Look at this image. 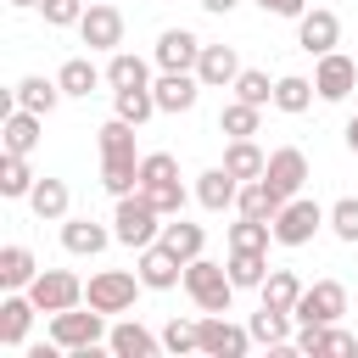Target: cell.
Instances as JSON below:
<instances>
[{
	"mask_svg": "<svg viewBox=\"0 0 358 358\" xmlns=\"http://www.w3.org/2000/svg\"><path fill=\"white\" fill-rule=\"evenodd\" d=\"M101 185L112 196L140 190V151H134V123H123L112 112V123H101Z\"/></svg>",
	"mask_w": 358,
	"mask_h": 358,
	"instance_id": "6da1fadb",
	"label": "cell"
},
{
	"mask_svg": "<svg viewBox=\"0 0 358 358\" xmlns=\"http://www.w3.org/2000/svg\"><path fill=\"white\" fill-rule=\"evenodd\" d=\"M112 235L123 241V246H151L157 235H162V213H157V201L145 196V190H129V196H117V213H112Z\"/></svg>",
	"mask_w": 358,
	"mask_h": 358,
	"instance_id": "7a4b0ae2",
	"label": "cell"
},
{
	"mask_svg": "<svg viewBox=\"0 0 358 358\" xmlns=\"http://www.w3.org/2000/svg\"><path fill=\"white\" fill-rule=\"evenodd\" d=\"M185 291H190V302L201 313H229V302H235V280L213 257H190L185 263Z\"/></svg>",
	"mask_w": 358,
	"mask_h": 358,
	"instance_id": "3957f363",
	"label": "cell"
},
{
	"mask_svg": "<svg viewBox=\"0 0 358 358\" xmlns=\"http://www.w3.org/2000/svg\"><path fill=\"white\" fill-rule=\"evenodd\" d=\"M50 336L62 341V352H95L101 341H106V313L101 308H62V313H50Z\"/></svg>",
	"mask_w": 358,
	"mask_h": 358,
	"instance_id": "277c9868",
	"label": "cell"
},
{
	"mask_svg": "<svg viewBox=\"0 0 358 358\" xmlns=\"http://www.w3.org/2000/svg\"><path fill=\"white\" fill-rule=\"evenodd\" d=\"M330 224V213L319 207V201H308V196H291L280 213H274V241L280 246H308L319 229Z\"/></svg>",
	"mask_w": 358,
	"mask_h": 358,
	"instance_id": "5b68a950",
	"label": "cell"
},
{
	"mask_svg": "<svg viewBox=\"0 0 358 358\" xmlns=\"http://www.w3.org/2000/svg\"><path fill=\"white\" fill-rule=\"evenodd\" d=\"M140 291H145V280H140V274L101 268V274H90V285H84V302H90V308H101V313H129Z\"/></svg>",
	"mask_w": 358,
	"mask_h": 358,
	"instance_id": "8992f818",
	"label": "cell"
},
{
	"mask_svg": "<svg viewBox=\"0 0 358 358\" xmlns=\"http://www.w3.org/2000/svg\"><path fill=\"white\" fill-rule=\"evenodd\" d=\"M28 296H34L39 313H62V308H78L84 302V280L73 268H39L34 285H28Z\"/></svg>",
	"mask_w": 358,
	"mask_h": 358,
	"instance_id": "52a82bcc",
	"label": "cell"
},
{
	"mask_svg": "<svg viewBox=\"0 0 358 358\" xmlns=\"http://www.w3.org/2000/svg\"><path fill=\"white\" fill-rule=\"evenodd\" d=\"M291 313H296V324H336L347 313V285L341 280H313Z\"/></svg>",
	"mask_w": 358,
	"mask_h": 358,
	"instance_id": "ba28073f",
	"label": "cell"
},
{
	"mask_svg": "<svg viewBox=\"0 0 358 358\" xmlns=\"http://www.w3.org/2000/svg\"><path fill=\"white\" fill-rule=\"evenodd\" d=\"M196 330H201V352L207 358H241L252 347V324H229L224 313H201Z\"/></svg>",
	"mask_w": 358,
	"mask_h": 358,
	"instance_id": "9c48e42d",
	"label": "cell"
},
{
	"mask_svg": "<svg viewBox=\"0 0 358 358\" xmlns=\"http://www.w3.org/2000/svg\"><path fill=\"white\" fill-rule=\"evenodd\" d=\"M78 39H84L90 50H117V45H123V11L106 6V0H90L84 17H78Z\"/></svg>",
	"mask_w": 358,
	"mask_h": 358,
	"instance_id": "30bf717a",
	"label": "cell"
},
{
	"mask_svg": "<svg viewBox=\"0 0 358 358\" xmlns=\"http://www.w3.org/2000/svg\"><path fill=\"white\" fill-rule=\"evenodd\" d=\"M313 90H319V101H347V95L358 90V56L324 50L319 67H313Z\"/></svg>",
	"mask_w": 358,
	"mask_h": 358,
	"instance_id": "8fae6325",
	"label": "cell"
},
{
	"mask_svg": "<svg viewBox=\"0 0 358 358\" xmlns=\"http://www.w3.org/2000/svg\"><path fill=\"white\" fill-rule=\"evenodd\" d=\"M263 179L280 190V201L302 196V185H308V157H302V145H280V151H268V168H263Z\"/></svg>",
	"mask_w": 358,
	"mask_h": 358,
	"instance_id": "7c38bea8",
	"label": "cell"
},
{
	"mask_svg": "<svg viewBox=\"0 0 358 358\" xmlns=\"http://www.w3.org/2000/svg\"><path fill=\"white\" fill-rule=\"evenodd\" d=\"M134 274L145 280V291H173V285H185V257H173L162 241H151V246H140V268Z\"/></svg>",
	"mask_w": 358,
	"mask_h": 358,
	"instance_id": "4fadbf2b",
	"label": "cell"
},
{
	"mask_svg": "<svg viewBox=\"0 0 358 358\" xmlns=\"http://www.w3.org/2000/svg\"><path fill=\"white\" fill-rule=\"evenodd\" d=\"M196 62H201V39H196L190 28H162V39H157V67H162V73H196Z\"/></svg>",
	"mask_w": 358,
	"mask_h": 358,
	"instance_id": "5bb4252c",
	"label": "cell"
},
{
	"mask_svg": "<svg viewBox=\"0 0 358 358\" xmlns=\"http://www.w3.org/2000/svg\"><path fill=\"white\" fill-rule=\"evenodd\" d=\"M336 39H341V22H336V11L313 6V11H302V17H296V45H302L308 56H324V50H336Z\"/></svg>",
	"mask_w": 358,
	"mask_h": 358,
	"instance_id": "9a60e30c",
	"label": "cell"
},
{
	"mask_svg": "<svg viewBox=\"0 0 358 358\" xmlns=\"http://www.w3.org/2000/svg\"><path fill=\"white\" fill-rule=\"evenodd\" d=\"M112 241H117V235H112L106 224H95V218H73V213L62 218V246H67L73 257H95V252H106Z\"/></svg>",
	"mask_w": 358,
	"mask_h": 358,
	"instance_id": "2e32d148",
	"label": "cell"
},
{
	"mask_svg": "<svg viewBox=\"0 0 358 358\" xmlns=\"http://www.w3.org/2000/svg\"><path fill=\"white\" fill-rule=\"evenodd\" d=\"M34 313H39V308H34L28 291H6V296H0V347H22Z\"/></svg>",
	"mask_w": 358,
	"mask_h": 358,
	"instance_id": "e0dca14e",
	"label": "cell"
},
{
	"mask_svg": "<svg viewBox=\"0 0 358 358\" xmlns=\"http://www.w3.org/2000/svg\"><path fill=\"white\" fill-rule=\"evenodd\" d=\"M201 90H207V84H201L196 73H162V78L151 84V95H157V112H190Z\"/></svg>",
	"mask_w": 358,
	"mask_h": 358,
	"instance_id": "ac0fdd59",
	"label": "cell"
},
{
	"mask_svg": "<svg viewBox=\"0 0 358 358\" xmlns=\"http://www.w3.org/2000/svg\"><path fill=\"white\" fill-rule=\"evenodd\" d=\"M235 196H241V179L218 162V168H207V173H196V201L207 207V213H224V207H235Z\"/></svg>",
	"mask_w": 358,
	"mask_h": 358,
	"instance_id": "d6986e66",
	"label": "cell"
},
{
	"mask_svg": "<svg viewBox=\"0 0 358 358\" xmlns=\"http://www.w3.org/2000/svg\"><path fill=\"white\" fill-rule=\"evenodd\" d=\"M157 347H162V336H151L140 319H123L106 330V352H117V358H151Z\"/></svg>",
	"mask_w": 358,
	"mask_h": 358,
	"instance_id": "ffe728a7",
	"label": "cell"
},
{
	"mask_svg": "<svg viewBox=\"0 0 358 358\" xmlns=\"http://www.w3.org/2000/svg\"><path fill=\"white\" fill-rule=\"evenodd\" d=\"M235 73H241V56H235V45H201L196 78H201L207 90H224V84H235Z\"/></svg>",
	"mask_w": 358,
	"mask_h": 358,
	"instance_id": "44dd1931",
	"label": "cell"
},
{
	"mask_svg": "<svg viewBox=\"0 0 358 358\" xmlns=\"http://www.w3.org/2000/svg\"><path fill=\"white\" fill-rule=\"evenodd\" d=\"M56 101H62V84H56V78H45V73L17 78V90H11V106H28V112H39V117H50V112H56Z\"/></svg>",
	"mask_w": 358,
	"mask_h": 358,
	"instance_id": "7402d4cb",
	"label": "cell"
},
{
	"mask_svg": "<svg viewBox=\"0 0 358 358\" xmlns=\"http://www.w3.org/2000/svg\"><path fill=\"white\" fill-rule=\"evenodd\" d=\"M39 129H45V117H39V112H28V106H11V112H6V123H0V134H6V151L28 157V151L39 145Z\"/></svg>",
	"mask_w": 358,
	"mask_h": 358,
	"instance_id": "603a6c76",
	"label": "cell"
},
{
	"mask_svg": "<svg viewBox=\"0 0 358 358\" xmlns=\"http://www.w3.org/2000/svg\"><path fill=\"white\" fill-rule=\"evenodd\" d=\"M28 207H34V218L62 224V218H67V207H73V196H67V185H62V179H39V185L28 190Z\"/></svg>",
	"mask_w": 358,
	"mask_h": 358,
	"instance_id": "cb8c5ba5",
	"label": "cell"
},
{
	"mask_svg": "<svg viewBox=\"0 0 358 358\" xmlns=\"http://www.w3.org/2000/svg\"><path fill=\"white\" fill-rule=\"evenodd\" d=\"M280 207H285V201H280V190H274L268 179H246L241 196H235V213H246V218H268V224H274Z\"/></svg>",
	"mask_w": 358,
	"mask_h": 358,
	"instance_id": "d4e9b609",
	"label": "cell"
},
{
	"mask_svg": "<svg viewBox=\"0 0 358 358\" xmlns=\"http://www.w3.org/2000/svg\"><path fill=\"white\" fill-rule=\"evenodd\" d=\"M34 274H39V263L28 246H0V291H28Z\"/></svg>",
	"mask_w": 358,
	"mask_h": 358,
	"instance_id": "484cf974",
	"label": "cell"
},
{
	"mask_svg": "<svg viewBox=\"0 0 358 358\" xmlns=\"http://www.w3.org/2000/svg\"><path fill=\"white\" fill-rule=\"evenodd\" d=\"M229 280H235V291H263V280H268V252H241V246H229Z\"/></svg>",
	"mask_w": 358,
	"mask_h": 358,
	"instance_id": "4316f807",
	"label": "cell"
},
{
	"mask_svg": "<svg viewBox=\"0 0 358 358\" xmlns=\"http://www.w3.org/2000/svg\"><path fill=\"white\" fill-rule=\"evenodd\" d=\"M291 319H296V313H285V308H268V302H263V308L252 313V341H263V347H291V336H296V330H291Z\"/></svg>",
	"mask_w": 358,
	"mask_h": 358,
	"instance_id": "83f0119b",
	"label": "cell"
},
{
	"mask_svg": "<svg viewBox=\"0 0 358 358\" xmlns=\"http://www.w3.org/2000/svg\"><path fill=\"white\" fill-rule=\"evenodd\" d=\"M106 73L90 62V56H67L62 67H56V84H62V95H95V84H101Z\"/></svg>",
	"mask_w": 358,
	"mask_h": 358,
	"instance_id": "f1b7e54d",
	"label": "cell"
},
{
	"mask_svg": "<svg viewBox=\"0 0 358 358\" xmlns=\"http://www.w3.org/2000/svg\"><path fill=\"white\" fill-rule=\"evenodd\" d=\"M224 168L246 185V179H263V168H268V151L257 145V140H229V151H224Z\"/></svg>",
	"mask_w": 358,
	"mask_h": 358,
	"instance_id": "f546056e",
	"label": "cell"
},
{
	"mask_svg": "<svg viewBox=\"0 0 358 358\" xmlns=\"http://www.w3.org/2000/svg\"><path fill=\"white\" fill-rule=\"evenodd\" d=\"M157 241H162L173 257H185V263H190V257H201V246H207V229H201V224H185V218H173V224H162V235H157Z\"/></svg>",
	"mask_w": 358,
	"mask_h": 358,
	"instance_id": "4dcf8cb0",
	"label": "cell"
},
{
	"mask_svg": "<svg viewBox=\"0 0 358 358\" xmlns=\"http://www.w3.org/2000/svg\"><path fill=\"white\" fill-rule=\"evenodd\" d=\"M313 95H319V90H313V78H302V73L274 78V106H280V112H291V117H296V112H308V106H313Z\"/></svg>",
	"mask_w": 358,
	"mask_h": 358,
	"instance_id": "1f68e13d",
	"label": "cell"
},
{
	"mask_svg": "<svg viewBox=\"0 0 358 358\" xmlns=\"http://www.w3.org/2000/svg\"><path fill=\"white\" fill-rule=\"evenodd\" d=\"M112 112L123 117V123H145L151 112H157V95H151V84H134V90H112Z\"/></svg>",
	"mask_w": 358,
	"mask_h": 358,
	"instance_id": "d6a6232c",
	"label": "cell"
},
{
	"mask_svg": "<svg viewBox=\"0 0 358 358\" xmlns=\"http://www.w3.org/2000/svg\"><path fill=\"white\" fill-rule=\"evenodd\" d=\"M257 123H263V106H252V101H241V95L218 112V129H224L229 140H252V134H257Z\"/></svg>",
	"mask_w": 358,
	"mask_h": 358,
	"instance_id": "836d02e7",
	"label": "cell"
},
{
	"mask_svg": "<svg viewBox=\"0 0 358 358\" xmlns=\"http://www.w3.org/2000/svg\"><path fill=\"white\" fill-rule=\"evenodd\" d=\"M302 291H308V285L296 280V268H268V280H263V302H268V308H285V313L302 302Z\"/></svg>",
	"mask_w": 358,
	"mask_h": 358,
	"instance_id": "e575fe53",
	"label": "cell"
},
{
	"mask_svg": "<svg viewBox=\"0 0 358 358\" xmlns=\"http://www.w3.org/2000/svg\"><path fill=\"white\" fill-rule=\"evenodd\" d=\"M106 84H112V90H134V84H151V67H145L140 56H129V50H112V62H106Z\"/></svg>",
	"mask_w": 358,
	"mask_h": 358,
	"instance_id": "d590c367",
	"label": "cell"
},
{
	"mask_svg": "<svg viewBox=\"0 0 358 358\" xmlns=\"http://www.w3.org/2000/svg\"><path fill=\"white\" fill-rule=\"evenodd\" d=\"M268 241H274V224L268 218H235L229 224V246H241V252H268Z\"/></svg>",
	"mask_w": 358,
	"mask_h": 358,
	"instance_id": "8d00e7d4",
	"label": "cell"
},
{
	"mask_svg": "<svg viewBox=\"0 0 358 358\" xmlns=\"http://www.w3.org/2000/svg\"><path fill=\"white\" fill-rule=\"evenodd\" d=\"M39 179H34V168H28V157H17V151H6V162H0V196H28Z\"/></svg>",
	"mask_w": 358,
	"mask_h": 358,
	"instance_id": "74e56055",
	"label": "cell"
},
{
	"mask_svg": "<svg viewBox=\"0 0 358 358\" xmlns=\"http://www.w3.org/2000/svg\"><path fill=\"white\" fill-rule=\"evenodd\" d=\"M235 95L252 101V106H274V84H268V73H257V67H241V73H235Z\"/></svg>",
	"mask_w": 358,
	"mask_h": 358,
	"instance_id": "f35d334b",
	"label": "cell"
},
{
	"mask_svg": "<svg viewBox=\"0 0 358 358\" xmlns=\"http://www.w3.org/2000/svg\"><path fill=\"white\" fill-rule=\"evenodd\" d=\"M168 179H179V162H173V151H145V157H140V190H151V185H168Z\"/></svg>",
	"mask_w": 358,
	"mask_h": 358,
	"instance_id": "ab89813d",
	"label": "cell"
},
{
	"mask_svg": "<svg viewBox=\"0 0 358 358\" xmlns=\"http://www.w3.org/2000/svg\"><path fill=\"white\" fill-rule=\"evenodd\" d=\"M162 352H201L196 319H168V324H162Z\"/></svg>",
	"mask_w": 358,
	"mask_h": 358,
	"instance_id": "60d3db41",
	"label": "cell"
},
{
	"mask_svg": "<svg viewBox=\"0 0 358 358\" xmlns=\"http://www.w3.org/2000/svg\"><path fill=\"white\" fill-rule=\"evenodd\" d=\"M330 235L347 241V246H358V196H341L330 207Z\"/></svg>",
	"mask_w": 358,
	"mask_h": 358,
	"instance_id": "b9f144b4",
	"label": "cell"
},
{
	"mask_svg": "<svg viewBox=\"0 0 358 358\" xmlns=\"http://www.w3.org/2000/svg\"><path fill=\"white\" fill-rule=\"evenodd\" d=\"M145 196L157 201V213H162V218H179V213H185V185H179V179H168V185H151Z\"/></svg>",
	"mask_w": 358,
	"mask_h": 358,
	"instance_id": "7bdbcfd3",
	"label": "cell"
},
{
	"mask_svg": "<svg viewBox=\"0 0 358 358\" xmlns=\"http://www.w3.org/2000/svg\"><path fill=\"white\" fill-rule=\"evenodd\" d=\"M39 11H45V22H50V28H78L84 0H39Z\"/></svg>",
	"mask_w": 358,
	"mask_h": 358,
	"instance_id": "ee69618b",
	"label": "cell"
},
{
	"mask_svg": "<svg viewBox=\"0 0 358 358\" xmlns=\"http://www.w3.org/2000/svg\"><path fill=\"white\" fill-rule=\"evenodd\" d=\"M319 352H336V358H347V352H358V336H347L341 324H319ZM313 352V358H319Z\"/></svg>",
	"mask_w": 358,
	"mask_h": 358,
	"instance_id": "f6af8a7d",
	"label": "cell"
},
{
	"mask_svg": "<svg viewBox=\"0 0 358 358\" xmlns=\"http://www.w3.org/2000/svg\"><path fill=\"white\" fill-rule=\"evenodd\" d=\"M257 6H263L268 17H302V11H308V0H257Z\"/></svg>",
	"mask_w": 358,
	"mask_h": 358,
	"instance_id": "bcb514c9",
	"label": "cell"
},
{
	"mask_svg": "<svg viewBox=\"0 0 358 358\" xmlns=\"http://www.w3.org/2000/svg\"><path fill=\"white\" fill-rule=\"evenodd\" d=\"M241 0H201V11H213V17H229Z\"/></svg>",
	"mask_w": 358,
	"mask_h": 358,
	"instance_id": "7dc6e473",
	"label": "cell"
},
{
	"mask_svg": "<svg viewBox=\"0 0 358 358\" xmlns=\"http://www.w3.org/2000/svg\"><path fill=\"white\" fill-rule=\"evenodd\" d=\"M347 151L358 157V117H347Z\"/></svg>",
	"mask_w": 358,
	"mask_h": 358,
	"instance_id": "c3c4849f",
	"label": "cell"
},
{
	"mask_svg": "<svg viewBox=\"0 0 358 358\" xmlns=\"http://www.w3.org/2000/svg\"><path fill=\"white\" fill-rule=\"evenodd\" d=\"M11 6H39V0H11Z\"/></svg>",
	"mask_w": 358,
	"mask_h": 358,
	"instance_id": "681fc988",
	"label": "cell"
}]
</instances>
